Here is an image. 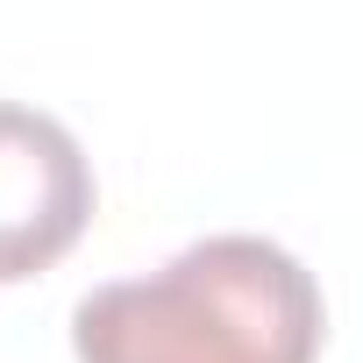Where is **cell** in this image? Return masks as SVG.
<instances>
[{
  "instance_id": "cell-1",
  "label": "cell",
  "mask_w": 363,
  "mask_h": 363,
  "mask_svg": "<svg viewBox=\"0 0 363 363\" xmlns=\"http://www.w3.org/2000/svg\"><path fill=\"white\" fill-rule=\"evenodd\" d=\"M328 299L264 235H207L150 278L93 285L72 306L79 363H313Z\"/></svg>"
},
{
  "instance_id": "cell-2",
  "label": "cell",
  "mask_w": 363,
  "mask_h": 363,
  "mask_svg": "<svg viewBox=\"0 0 363 363\" xmlns=\"http://www.w3.org/2000/svg\"><path fill=\"white\" fill-rule=\"evenodd\" d=\"M100 207L79 135L22 100H0V285H22L79 250Z\"/></svg>"
}]
</instances>
